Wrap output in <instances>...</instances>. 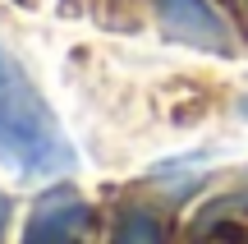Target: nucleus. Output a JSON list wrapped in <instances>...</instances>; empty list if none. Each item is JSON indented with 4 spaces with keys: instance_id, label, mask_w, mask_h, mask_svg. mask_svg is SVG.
Instances as JSON below:
<instances>
[{
    "instance_id": "nucleus-1",
    "label": "nucleus",
    "mask_w": 248,
    "mask_h": 244,
    "mask_svg": "<svg viewBox=\"0 0 248 244\" xmlns=\"http://www.w3.org/2000/svg\"><path fill=\"white\" fill-rule=\"evenodd\" d=\"M0 166L18 180H60L74 171V147L55 111L23 69L9 65L0 88Z\"/></svg>"
},
{
    "instance_id": "nucleus-2",
    "label": "nucleus",
    "mask_w": 248,
    "mask_h": 244,
    "mask_svg": "<svg viewBox=\"0 0 248 244\" xmlns=\"http://www.w3.org/2000/svg\"><path fill=\"white\" fill-rule=\"evenodd\" d=\"M92 235V203L74 184H55L32 203L23 226V244H88Z\"/></svg>"
},
{
    "instance_id": "nucleus-3",
    "label": "nucleus",
    "mask_w": 248,
    "mask_h": 244,
    "mask_svg": "<svg viewBox=\"0 0 248 244\" xmlns=\"http://www.w3.org/2000/svg\"><path fill=\"white\" fill-rule=\"evenodd\" d=\"M156 5V18L175 42L193 46V51H207V55H234V37H230V23L216 14L207 0H152Z\"/></svg>"
},
{
    "instance_id": "nucleus-4",
    "label": "nucleus",
    "mask_w": 248,
    "mask_h": 244,
    "mask_svg": "<svg viewBox=\"0 0 248 244\" xmlns=\"http://www.w3.org/2000/svg\"><path fill=\"white\" fill-rule=\"evenodd\" d=\"M110 244H166V226L156 221V212H147V208H129V212H120Z\"/></svg>"
},
{
    "instance_id": "nucleus-5",
    "label": "nucleus",
    "mask_w": 248,
    "mask_h": 244,
    "mask_svg": "<svg viewBox=\"0 0 248 244\" xmlns=\"http://www.w3.org/2000/svg\"><path fill=\"white\" fill-rule=\"evenodd\" d=\"M5 226H9V198L0 194V244H5Z\"/></svg>"
},
{
    "instance_id": "nucleus-6",
    "label": "nucleus",
    "mask_w": 248,
    "mask_h": 244,
    "mask_svg": "<svg viewBox=\"0 0 248 244\" xmlns=\"http://www.w3.org/2000/svg\"><path fill=\"white\" fill-rule=\"evenodd\" d=\"M239 115H244V120H248V97H239Z\"/></svg>"
},
{
    "instance_id": "nucleus-7",
    "label": "nucleus",
    "mask_w": 248,
    "mask_h": 244,
    "mask_svg": "<svg viewBox=\"0 0 248 244\" xmlns=\"http://www.w3.org/2000/svg\"><path fill=\"white\" fill-rule=\"evenodd\" d=\"M5 74H9V69H5V55H0V88H5Z\"/></svg>"
}]
</instances>
